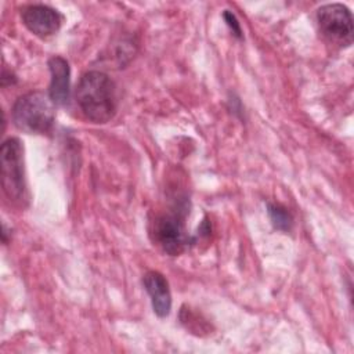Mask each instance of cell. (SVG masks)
Segmentation results:
<instances>
[{
  "label": "cell",
  "mask_w": 354,
  "mask_h": 354,
  "mask_svg": "<svg viewBox=\"0 0 354 354\" xmlns=\"http://www.w3.org/2000/svg\"><path fill=\"white\" fill-rule=\"evenodd\" d=\"M76 102L86 119L106 123L116 113V88L111 77L100 71L86 72L76 87Z\"/></svg>",
  "instance_id": "obj_1"
},
{
  "label": "cell",
  "mask_w": 354,
  "mask_h": 354,
  "mask_svg": "<svg viewBox=\"0 0 354 354\" xmlns=\"http://www.w3.org/2000/svg\"><path fill=\"white\" fill-rule=\"evenodd\" d=\"M54 102L43 91H29L21 95L12 106L14 124L29 134H47L55 120Z\"/></svg>",
  "instance_id": "obj_2"
},
{
  "label": "cell",
  "mask_w": 354,
  "mask_h": 354,
  "mask_svg": "<svg viewBox=\"0 0 354 354\" xmlns=\"http://www.w3.org/2000/svg\"><path fill=\"white\" fill-rule=\"evenodd\" d=\"M0 160L3 192L10 202L24 207L28 202V189L24 171V149L18 138L11 137L1 144Z\"/></svg>",
  "instance_id": "obj_3"
},
{
  "label": "cell",
  "mask_w": 354,
  "mask_h": 354,
  "mask_svg": "<svg viewBox=\"0 0 354 354\" xmlns=\"http://www.w3.org/2000/svg\"><path fill=\"white\" fill-rule=\"evenodd\" d=\"M188 213L185 203H178L171 212L155 216L151 221V236L162 250L170 256H178L194 239L185 232L184 220Z\"/></svg>",
  "instance_id": "obj_4"
},
{
  "label": "cell",
  "mask_w": 354,
  "mask_h": 354,
  "mask_svg": "<svg viewBox=\"0 0 354 354\" xmlns=\"http://www.w3.org/2000/svg\"><path fill=\"white\" fill-rule=\"evenodd\" d=\"M317 22L321 33L329 41L339 46H350L353 43V15L346 6L330 3L319 7Z\"/></svg>",
  "instance_id": "obj_5"
},
{
  "label": "cell",
  "mask_w": 354,
  "mask_h": 354,
  "mask_svg": "<svg viewBox=\"0 0 354 354\" xmlns=\"http://www.w3.org/2000/svg\"><path fill=\"white\" fill-rule=\"evenodd\" d=\"M24 25L39 37H48L57 33L62 24L61 14L46 4H30L21 10Z\"/></svg>",
  "instance_id": "obj_6"
},
{
  "label": "cell",
  "mask_w": 354,
  "mask_h": 354,
  "mask_svg": "<svg viewBox=\"0 0 354 354\" xmlns=\"http://www.w3.org/2000/svg\"><path fill=\"white\" fill-rule=\"evenodd\" d=\"M51 73L48 95L55 105H65L71 97V68L65 58L54 55L48 59Z\"/></svg>",
  "instance_id": "obj_7"
},
{
  "label": "cell",
  "mask_w": 354,
  "mask_h": 354,
  "mask_svg": "<svg viewBox=\"0 0 354 354\" xmlns=\"http://www.w3.org/2000/svg\"><path fill=\"white\" fill-rule=\"evenodd\" d=\"M142 283L151 297L153 313L160 318L167 317L171 310V293L165 275L159 271H148L142 278Z\"/></svg>",
  "instance_id": "obj_8"
},
{
  "label": "cell",
  "mask_w": 354,
  "mask_h": 354,
  "mask_svg": "<svg viewBox=\"0 0 354 354\" xmlns=\"http://www.w3.org/2000/svg\"><path fill=\"white\" fill-rule=\"evenodd\" d=\"M267 213L272 225L281 231H290L293 225V216L290 212L278 203H267Z\"/></svg>",
  "instance_id": "obj_9"
},
{
  "label": "cell",
  "mask_w": 354,
  "mask_h": 354,
  "mask_svg": "<svg viewBox=\"0 0 354 354\" xmlns=\"http://www.w3.org/2000/svg\"><path fill=\"white\" fill-rule=\"evenodd\" d=\"M223 18L225 21V24L228 25V28L231 29V32L234 33V36H236L238 39H242V29H241V24L238 22L234 12H231L230 10H225L223 12Z\"/></svg>",
  "instance_id": "obj_10"
}]
</instances>
